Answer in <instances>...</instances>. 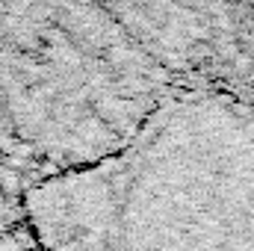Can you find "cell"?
Wrapping results in <instances>:
<instances>
[{"instance_id": "1", "label": "cell", "mask_w": 254, "mask_h": 251, "mask_svg": "<svg viewBox=\"0 0 254 251\" xmlns=\"http://www.w3.org/2000/svg\"><path fill=\"white\" fill-rule=\"evenodd\" d=\"M0 187L6 189V192H18L21 181H18V175H15V172H0Z\"/></svg>"}]
</instances>
